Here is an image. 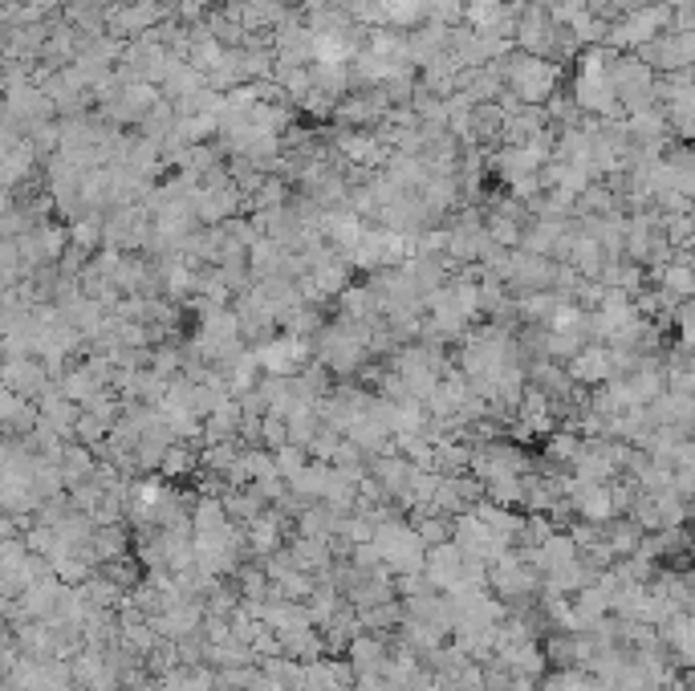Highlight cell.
Here are the masks:
<instances>
[{
	"instance_id": "5",
	"label": "cell",
	"mask_w": 695,
	"mask_h": 691,
	"mask_svg": "<svg viewBox=\"0 0 695 691\" xmlns=\"http://www.w3.org/2000/svg\"><path fill=\"white\" fill-rule=\"evenodd\" d=\"M244 537L252 541V553L273 557V553L281 549V517H277V513H261L257 521H248Z\"/></svg>"
},
{
	"instance_id": "8",
	"label": "cell",
	"mask_w": 695,
	"mask_h": 691,
	"mask_svg": "<svg viewBox=\"0 0 695 691\" xmlns=\"http://www.w3.org/2000/svg\"><path fill=\"white\" fill-rule=\"evenodd\" d=\"M261 435H265V444H269L273 452L289 444V431H285V419H281V415H265V419H261Z\"/></svg>"
},
{
	"instance_id": "6",
	"label": "cell",
	"mask_w": 695,
	"mask_h": 691,
	"mask_svg": "<svg viewBox=\"0 0 695 691\" xmlns=\"http://www.w3.org/2000/svg\"><path fill=\"white\" fill-rule=\"evenodd\" d=\"M196 464H200V456L192 448H183V444H167V452L159 460L163 476H187V472H196Z\"/></svg>"
},
{
	"instance_id": "2",
	"label": "cell",
	"mask_w": 695,
	"mask_h": 691,
	"mask_svg": "<svg viewBox=\"0 0 695 691\" xmlns=\"http://www.w3.org/2000/svg\"><path fill=\"white\" fill-rule=\"evenodd\" d=\"M570 509H578V517L590 521V525L614 521V505H610V488H606V484H582V480H574V488H570Z\"/></svg>"
},
{
	"instance_id": "7",
	"label": "cell",
	"mask_w": 695,
	"mask_h": 691,
	"mask_svg": "<svg viewBox=\"0 0 695 691\" xmlns=\"http://www.w3.org/2000/svg\"><path fill=\"white\" fill-rule=\"evenodd\" d=\"M578 452H582V435H574V431L553 435V439H549V448H545L549 460H565V464H574Z\"/></svg>"
},
{
	"instance_id": "4",
	"label": "cell",
	"mask_w": 695,
	"mask_h": 691,
	"mask_svg": "<svg viewBox=\"0 0 695 691\" xmlns=\"http://www.w3.org/2000/svg\"><path fill=\"white\" fill-rule=\"evenodd\" d=\"M346 663L358 675H383V667H387V643L378 639V635H354Z\"/></svg>"
},
{
	"instance_id": "3",
	"label": "cell",
	"mask_w": 695,
	"mask_h": 691,
	"mask_svg": "<svg viewBox=\"0 0 695 691\" xmlns=\"http://www.w3.org/2000/svg\"><path fill=\"white\" fill-rule=\"evenodd\" d=\"M570 379L578 383H610L614 379V358L606 346H582L574 358H570Z\"/></svg>"
},
{
	"instance_id": "1",
	"label": "cell",
	"mask_w": 695,
	"mask_h": 691,
	"mask_svg": "<svg viewBox=\"0 0 695 691\" xmlns=\"http://www.w3.org/2000/svg\"><path fill=\"white\" fill-rule=\"evenodd\" d=\"M370 545L378 549V561L383 570L407 578V574H423V557H427V545L419 541V533L403 521H378L374 525V537Z\"/></svg>"
}]
</instances>
